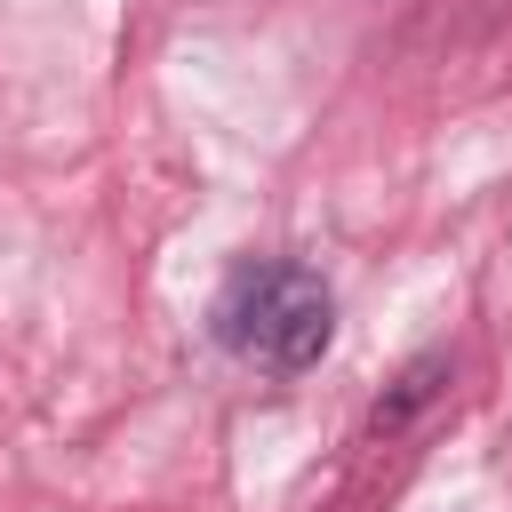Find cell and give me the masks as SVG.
<instances>
[{"mask_svg":"<svg viewBox=\"0 0 512 512\" xmlns=\"http://www.w3.org/2000/svg\"><path fill=\"white\" fill-rule=\"evenodd\" d=\"M440 368H448V360H440V352H424V360H416V368L400 376V392H392V400H376V416H368V432H400V424H408V416H416V408L432 400V384H440Z\"/></svg>","mask_w":512,"mask_h":512,"instance_id":"7a4b0ae2","label":"cell"},{"mask_svg":"<svg viewBox=\"0 0 512 512\" xmlns=\"http://www.w3.org/2000/svg\"><path fill=\"white\" fill-rule=\"evenodd\" d=\"M216 336H224L232 352H256L264 368L296 376V368H312V360L328 352L336 304H328V288H320L304 264H248V272L224 288V304H216Z\"/></svg>","mask_w":512,"mask_h":512,"instance_id":"6da1fadb","label":"cell"}]
</instances>
